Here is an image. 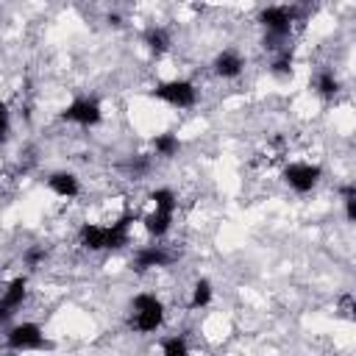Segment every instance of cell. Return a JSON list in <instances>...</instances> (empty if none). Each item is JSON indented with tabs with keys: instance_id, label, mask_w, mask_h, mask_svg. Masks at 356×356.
Returning <instances> with one entry per match:
<instances>
[{
	"instance_id": "obj_1",
	"label": "cell",
	"mask_w": 356,
	"mask_h": 356,
	"mask_svg": "<svg viewBox=\"0 0 356 356\" xmlns=\"http://www.w3.org/2000/svg\"><path fill=\"white\" fill-rule=\"evenodd\" d=\"M298 22V8L295 6H267L259 11V25L264 28V42H270V50H284L292 28Z\"/></svg>"
},
{
	"instance_id": "obj_2",
	"label": "cell",
	"mask_w": 356,
	"mask_h": 356,
	"mask_svg": "<svg viewBox=\"0 0 356 356\" xmlns=\"http://www.w3.org/2000/svg\"><path fill=\"white\" fill-rule=\"evenodd\" d=\"M128 325L136 334H153L164 325V303L156 292H136L131 298Z\"/></svg>"
},
{
	"instance_id": "obj_3",
	"label": "cell",
	"mask_w": 356,
	"mask_h": 356,
	"mask_svg": "<svg viewBox=\"0 0 356 356\" xmlns=\"http://www.w3.org/2000/svg\"><path fill=\"white\" fill-rule=\"evenodd\" d=\"M6 345L14 353H33V350H47L50 339L44 337V328L39 323L22 320V323H14L6 331Z\"/></svg>"
},
{
	"instance_id": "obj_4",
	"label": "cell",
	"mask_w": 356,
	"mask_h": 356,
	"mask_svg": "<svg viewBox=\"0 0 356 356\" xmlns=\"http://www.w3.org/2000/svg\"><path fill=\"white\" fill-rule=\"evenodd\" d=\"M153 97L161 100V103H167L170 108L186 111V108H195V106H197V83L189 81V78L161 81V83L153 89Z\"/></svg>"
},
{
	"instance_id": "obj_5",
	"label": "cell",
	"mask_w": 356,
	"mask_h": 356,
	"mask_svg": "<svg viewBox=\"0 0 356 356\" xmlns=\"http://www.w3.org/2000/svg\"><path fill=\"white\" fill-rule=\"evenodd\" d=\"M58 117H61V122H72V125H81V128H95V125L103 122V106L89 95H78L61 108Z\"/></svg>"
},
{
	"instance_id": "obj_6",
	"label": "cell",
	"mask_w": 356,
	"mask_h": 356,
	"mask_svg": "<svg viewBox=\"0 0 356 356\" xmlns=\"http://www.w3.org/2000/svg\"><path fill=\"white\" fill-rule=\"evenodd\" d=\"M281 178H284V184H286L292 192L306 195V192H312V189L320 184L323 167L314 164V161H289V164H284Z\"/></svg>"
},
{
	"instance_id": "obj_7",
	"label": "cell",
	"mask_w": 356,
	"mask_h": 356,
	"mask_svg": "<svg viewBox=\"0 0 356 356\" xmlns=\"http://www.w3.org/2000/svg\"><path fill=\"white\" fill-rule=\"evenodd\" d=\"M172 259H175V256L167 250V245L150 242V245H139V248L134 250L131 267H134L136 273H147V270H159V267L172 264Z\"/></svg>"
},
{
	"instance_id": "obj_8",
	"label": "cell",
	"mask_w": 356,
	"mask_h": 356,
	"mask_svg": "<svg viewBox=\"0 0 356 356\" xmlns=\"http://www.w3.org/2000/svg\"><path fill=\"white\" fill-rule=\"evenodd\" d=\"M25 298H28V278H25V275L11 278V281L0 289V323L11 320V317L22 309Z\"/></svg>"
},
{
	"instance_id": "obj_9",
	"label": "cell",
	"mask_w": 356,
	"mask_h": 356,
	"mask_svg": "<svg viewBox=\"0 0 356 356\" xmlns=\"http://www.w3.org/2000/svg\"><path fill=\"white\" fill-rule=\"evenodd\" d=\"M211 70H214L217 78L234 81V78H239V75L245 72V56H242L239 50H234V47H225V50H220V53L214 56Z\"/></svg>"
},
{
	"instance_id": "obj_10",
	"label": "cell",
	"mask_w": 356,
	"mask_h": 356,
	"mask_svg": "<svg viewBox=\"0 0 356 356\" xmlns=\"http://www.w3.org/2000/svg\"><path fill=\"white\" fill-rule=\"evenodd\" d=\"M47 186H50L53 195H58V197H64V200H75V197L81 195V178H78L75 172H70V170H56V172H50V175H47Z\"/></svg>"
},
{
	"instance_id": "obj_11",
	"label": "cell",
	"mask_w": 356,
	"mask_h": 356,
	"mask_svg": "<svg viewBox=\"0 0 356 356\" xmlns=\"http://www.w3.org/2000/svg\"><path fill=\"white\" fill-rule=\"evenodd\" d=\"M172 220H175V211H161V209H150L147 214H142V228L147 236L153 239H164L172 228Z\"/></svg>"
},
{
	"instance_id": "obj_12",
	"label": "cell",
	"mask_w": 356,
	"mask_h": 356,
	"mask_svg": "<svg viewBox=\"0 0 356 356\" xmlns=\"http://www.w3.org/2000/svg\"><path fill=\"white\" fill-rule=\"evenodd\" d=\"M78 245L89 253L106 250V222H83L78 228Z\"/></svg>"
},
{
	"instance_id": "obj_13",
	"label": "cell",
	"mask_w": 356,
	"mask_h": 356,
	"mask_svg": "<svg viewBox=\"0 0 356 356\" xmlns=\"http://www.w3.org/2000/svg\"><path fill=\"white\" fill-rule=\"evenodd\" d=\"M312 89L323 97V100H334L339 95V78L331 67H320L314 75H312Z\"/></svg>"
},
{
	"instance_id": "obj_14",
	"label": "cell",
	"mask_w": 356,
	"mask_h": 356,
	"mask_svg": "<svg viewBox=\"0 0 356 356\" xmlns=\"http://www.w3.org/2000/svg\"><path fill=\"white\" fill-rule=\"evenodd\" d=\"M211 298H214L211 281H209V278H197V281L192 284V289H189V303H186V309H189V312L206 309V306L211 303Z\"/></svg>"
},
{
	"instance_id": "obj_15",
	"label": "cell",
	"mask_w": 356,
	"mask_h": 356,
	"mask_svg": "<svg viewBox=\"0 0 356 356\" xmlns=\"http://www.w3.org/2000/svg\"><path fill=\"white\" fill-rule=\"evenodd\" d=\"M153 153L159 159H175L181 153V139L172 131H161L153 136Z\"/></svg>"
},
{
	"instance_id": "obj_16",
	"label": "cell",
	"mask_w": 356,
	"mask_h": 356,
	"mask_svg": "<svg viewBox=\"0 0 356 356\" xmlns=\"http://www.w3.org/2000/svg\"><path fill=\"white\" fill-rule=\"evenodd\" d=\"M145 44H147V50H150V53L161 56V53H167V50H170L172 36H170V31H167V28H161V25H150V28L145 31Z\"/></svg>"
},
{
	"instance_id": "obj_17",
	"label": "cell",
	"mask_w": 356,
	"mask_h": 356,
	"mask_svg": "<svg viewBox=\"0 0 356 356\" xmlns=\"http://www.w3.org/2000/svg\"><path fill=\"white\" fill-rule=\"evenodd\" d=\"M147 200H150V209H161V211H175V209H178V195H175V189H170V186L153 189V192L147 195Z\"/></svg>"
},
{
	"instance_id": "obj_18",
	"label": "cell",
	"mask_w": 356,
	"mask_h": 356,
	"mask_svg": "<svg viewBox=\"0 0 356 356\" xmlns=\"http://www.w3.org/2000/svg\"><path fill=\"white\" fill-rule=\"evenodd\" d=\"M161 356H192L189 339L184 334H170L161 339Z\"/></svg>"
},
{
	"instance_id": "obj_19",
	"label": "cell",
	"mask_w": 356,
	"mask_h": 356,
	"mask_svg": "<svg viewBox=\"0 0 356 356\" xmlns=\"http://www.w3.org/2000/svg\"><path fill=\"white\" fill-rule=\"evenodd\" d=\"M292 67H295V58H292V50H289V47L278 50V53L273 56V61H270V72H273L275 78H289V75H292Z\"/></svg>"
},
{
	"instance_id": "obj_20",
	"label": "cell",
	"mask_w": 356,
	"mask_h": 356,
	"mask_svg": "<svg viewBox=\"0 0 356 356\" xmlns=\"http://www.w3.org/2000/svg\"><path fill=\"white\" fill-rule=\"evenodd\" d=\"M44 256H47L44 245H31V248L22 250V261H25L28 267H39V264L44 261Z\"/></svg>"
},
{
	"instance_id": "obj_21",
	"label": "cell",
	"mask_w": 356,
	"mask_h": 356,
	"mask_svg": "<svg viewBox=\"0 0 356 356\" xmlns=\"http://www.w3.org/2000/svg\"><path fill=\"white\" fill-rule=\"evenodd\" d=\"M8 131H11V111H8V106L0 100V139H6Z\"/></svg>"
}]
</instances>
